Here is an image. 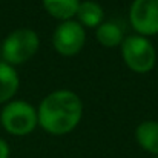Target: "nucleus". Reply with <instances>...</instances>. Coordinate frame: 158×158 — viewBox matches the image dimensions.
I'll return each instance as SVG.
<instances>
[{
	"label": "nucleus",
	"instance_id": "ddd939ff",
	"mask_svg": "<svg viewBox=\"0 0 158 158\" xmlns=\"http://www.w3.org/2000/svg\"><path fill=\"white\" fill-rule=\"evenodd\" d=\"M0 55H2V46H0Z\"/></svg>",
	"mask_w": 158,
	"mask_h": 158
},
{
	"label": "nucleus",
	"instance_id": "f257e3e1",
	"mask_svg": "<svg viewBox=\"0 0 158 158\" xmlns=\"http://www.w3.org/2000/svg\"><path fill=\"white\" fill-rule=\"evenodd\" d=\"M83 115V103L75 92L60 89L46 95L37 109L39 124L52 135L74 131Z\"/></svg>",
	"mask_w": 158,
	"mask_h": 158
},
{
	"label": "nucleus",
	"instance_id": "9d476101",
	"mask_svg": "<svg viewBox=\"0 0 158 158\" xmlns=\"http://www.w3.org/2000/svg\"><path fill=\"white\" fill-rule=\"evenodd\" d=\"M42 2L46 12L61 22L72 20L80 5V0H42Z\"/></svg>",
	"mask_w": 158,
	"mask_h": 158
},
{
	"label": "nucleus",
	"instance_id": "7ed1b4c3",
	"mask_svg": "<svg viewBox=\"0 0 158 158\" xmlns=\"http://www.w3.org/2000/svg\"><path fill=\"white\" fill-rule=\"evenodd\" d=\"M40 40L37 32L29 28H20L12 31L2 45V57L3 61L14 66L28 61L39 51Z\"/></svg>",
	"mask_w": 158,
	"mask_h": 158
},
{
	"label": "nucleus",
	"instance_id": "4468645a",
	"mask_svg": "<svg viewBox=\"0 0 158 158\" xmlns=\"http://www.w3.org/2000/svg\"><path fill=\"white\" fill-rule=\"evenodd\" d=\"M154 158H158V157H154Z\"/></svg>",
	"mask_w": 158,
	"mask_h": 158
},
{
	"label": "nucleus",
	"instance_id": "423d86ee",
	"mask_svg": "<svg viewBox=\"0 0 158 158\" xmlns=\"http://www.w3.org/2000/svg\"><path fill=\"white\" fill-rule=\"evenodd\" d=\"M129 19L138 35L149 37L158 34V0H134Z\"/></svg>",
	"mask_w": 158,
	"mask_h": 158
},
{
	"label": "nucleus",
	"instance_id": "0eeeda50",
	"mask_svg": "<svg viewBox=\"0 0 158 158\" xmlns=\"http://www.w3.org/2000/svg\"><path fill=\"white\" fill-rule=\"evenodd\" d=\"M20 80L14 66L0 61V105L9 103L19 89Z\"/></svg>",
	"mask_w": 158,
	"mask_h": 158
},
{
	"label": "nucleus",
	"instance_id": "20e7f679",
	"mask_svg": "<svg viewBox=\"0 0 158 158\" xmlns=\"http://www.w3.org/2000/svg\"><path fill=\"white\" fill-rule=\"evenodd\" d=\"M121 55L129 69L138 74L149 72L155 66L157 52L154 45L143 35H129L121 43Z\"/></svg>",
	"mask_w": 158,
	"mask_h": 158
},
{
	"label": "nucleus",
	"instance_id": "9b49d317",
	"mask_svg": "<svg viewBox=\"0 0 158 158\" xmlns=\"http://www.w3.org/2000/svg\"><path fill=\"white\" fill-rule=\"evenodd\" d=\"M97 40L100 45H103L106 48H115L118 45L123 43V31L120 29V26L114 22H106L102 23L97 28Z\"/></svg>",
	"mask_w": 158,
	"mask_h": 158
},
{
	"label": "nucleus",
	"instance_id": "1a4fd4ad",
	"mask_svg": "<svg viewBox=\"0 0 158 158\" xmlns=\"http://www.w3.org/2000/svg\"><path fill=\"white\" fill-rule=\"evenodd\" d=\"M77 19L78 23L81 26L86 28H98L103 22V8L92 2V0H86V2H80L78 9H77Z\"/></svg>",
	"mask_w": 158,
	"mask_h": 158
},
{
	"label": "nucleus",
	"instance_id": "6e6552de",
	"mask_svg": "<svg viewBox=\"0 0 158 158\" xmlns=\"http://www.w3.org/2000/svg\"><path fill=\"white\" fill-rule=\"evenodd\" d=\"M135 137L144 151L158 157V121L148 120L140 123L135 131Z\"/></svg>",
	"mask_w": 158,
	"mask_h": 158
},
{
	"label": "nucleus",
	"instance_id": "39448f33",
	"mask_svg": "<svg viewBox=\"0 0 158 158\" xmlns=\"http://www.w3.org/2000/svg\"><path fill=\"white\" fill-rule=\"evenodd\" d=\"M86 42L85 28L75 20L61 22L52 35V45L55 51L61 55L71 57L81 51Z\"/></svg>",
	"mask_w": 158,
	"mask_h": 158
},
{
	"label": "nucleus",
	"instance_id": "f03ea898",
	"mask_svg": "<svg viewBox=\"0 0 158 158\" xmlns=\"http://www.w3.org/2000/svg\"><path fill=\"white\" fill-rule=\"evenodd\" d=\"M0 123L11 135H28L39 124L37 110L25 100H12L0 112Z\"/></svg>",
	"mask_w": 158,
	"mask_h": 158
},
{
	"label": "nucleus",
	"instance_id": "f8f14e48",
	"mask_svg": "<svg viewBox=\"0 0 158 158\" xmlns=\"http://www.w3.org/2000/svg\"><path fill=\"white\" fill-rule=\"evenodd\" d=\"M0 158H9V146L3 138H0Z\"/></svg>",
	"mask_w": 158,
	"mask_h": 158
}]
</instances>
